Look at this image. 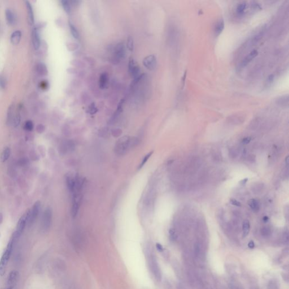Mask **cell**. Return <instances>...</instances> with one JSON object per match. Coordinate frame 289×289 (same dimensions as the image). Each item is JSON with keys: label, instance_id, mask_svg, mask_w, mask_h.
<instances>
[{"label": "cell", "instance_id": "1", "mask_svg": "<svg viewBox=\"0 0 289 289\" xmlns=\"http://www.w3.org/2000/svg\"><path fill=\"white\" fill-rule=\"evenodd\" d=\"M138 140L136 137H123L119 140L116 144L115 152L118 155H124L130 149L138 144Z\"/></svg>", "mask_w": 289, "mask_h": 289}, {"label": "cell", "instance_id": "2", "mask_svg": "<svg viewBox=\"0 0 289 289\" xmlns=\"http://www.w3.org/2000/svg\"><path fill=\"white\" fill-rule=\"evenodd\" d=\"M15 243V241L12 238H11L7 245L6 250L3 253L1 256V258L0 259V276L1 277L3 276L6 272L7 266L13 250Z\"/></svg>", "mask_w": 289, "mask_h": 289}, {"label": "cell", "instance_id": "3", "mask_svg": "<svg viewBox=\"0 0 289 289\" xmlns=\"http://www.w3.org/2000/svg\"><path fill=\"white\" fill-rule=\"evenodd\" d=\"M30 214H31V210L28 209L19 219L16 225V230L14 232L12 236L16 239H18V238L22 235L27 224L28 223L29 219L30 217Z\"/></svg>", "mask_w": 289, "mask_h": 289}, {"label": "cell", "instance_id": "4", "mask_svg": "<svg viewBox=\"0 0 289 289\" xmlns=\"http://www.w3.org/2000/svg\"><path fill=\"white\" fill-rule=\"evenodd\" d=\"M52 220V210L51 208L47 207L43 213L41 222V228L46 232L49 229Z\"/></svg>", "mask_w": 289, "mask_h": 289}, {"label": "cell", "instance_id": "5", "mask_svg": "<svg viewBox=\"0 0 289 289\" xmlns=\"http://www.w3.org/2000/svg\"><path fill=\"white\" fill-rule=\"evenodd\" d=\"M40 207H41V203L39 200L36 201L34 203V204H33V206L31 210L30 217L29 219L28 224L31 225L35 222V220L36 219V218L39 213Z\"/></svg>", "mask_w": 289, "mask_h": 289}, {"label": "cell", "instance_id": "6", "mask_svg": "<svg viewBox=\"0 0 289 289\" xmlns=\"http://www.w3.org/2000/svg\"><path fill=\"white\" fill-rule=\"evenodd\" d=\"M149 263L150 264V268L152 270V272H153L154 275L158 280H160L161 278L160 272V269H159L158 263H157L155 257L154 256L151 255L150 258V260H149Z\"/></svg>", "mask_w": 289, "mask_h": 289}, {"label": "cell", "instance_id": "7", "mask_svg": "<svg viewBox=\"0 0 289 289\" xmlns=\"http://www.w3.org/2000/svg\"><path fill=\"white\" fill-rule=\"evenodd\" d=\"M258 52L257 50H252L250 52L242 61V62L240 63V64L239 65V67L238 68V69L239 70H241L242 69H243L245 67H246V66H247L250 62L253 60V59H254L257 55H258Z\"/></svg>", "mask_w": 289, "mask_h": 289}, {"label": "cell", "instance_id": "8", "mask_svg": "<svg viewBox=\"0 0 289 289\" xmlns=\"http://www.w3.org/2000/svg\"><path fill=\"white\" fill-rule=\"evenodd\" d=\"M157 59L154 55H150L145 57L143 61L144 67L150 71L155 70L157 66Z\"/></svg>", "mask_w": 289, "mask_h": 289}, {"label": "cell", "instance_id": "9", "mask_svg": "<svg viewBox=\"0 0 289 289\" xmlns=\"http://www.w3.org/2000/svg\"><path fill=\"white\" fill-rule=\"evenodd\" d=\"M128 71L132 77L137 79L140 76V69L134 59H130L128 65Z\"/></svg>", "mask_w": 289, "mask_h": 289}, {"label": "cell", "instance_id": "10", "mask_svg": "<svg viewBox=\"0 0 289 289\" xmlns=\"http://www.w3.org/2000/svg\"><path fill=\"white\" fill-rule=\"evenodd\" d=\"M32 40L33 48L35 50L39 49L41 45V40L40 37L38 30L36 28H34L32 32Z\"/></svg>", "mask_w": 289, "mask_h": 289}, {"label": "cell", "instance_id": "11", "mask_svg": "<svg viewBox=\"0 0 289 289\" xmlns=\"http://www.w3.org/2000/svg\"><path fill=\"white\" fill-rule=\"evenodd\" d=\"M115 54L116 57L118 59H122L125 57V50L123 43H119L117 45L115 49Z\"/></svg>", "mask_w": 289, "mask_h": 289}, {"label": "cell", "instance_id": "12", "mask_svg": "<svg viewBox=\"0 0 289 289\" xmlns=\"http://www.w3.org/2000/svg\"><path fill=\"white\" fill-rule=\"evenodd\" d=\"M19 275V273L16 271H12L10 274L9 275L8 278H7V286H14V285L15 284L17 278Z\"/></svg>", "mask_w": 289, "mask_h": 289}, {"label": "cell", "instance_id": "13", "mask_svg": "<svg viewBox=\"0 0 289 289\" xmlns=\"http://www.w3.org/2000/svg\"><path fill=\"white\" fill-rule=\"evenodd\" d=\"M22 37V32L19 30L14 31L10 37V41L14 45H18Z\"/></svg>", "mask_w": 289, "mask_h": 289}, {"label": "cell", "instance_id": "14", "mask_svg": "<svg viewBox=\"0 0 289 289\" xmlns=\"http://www.w3.org/2000/svg\"><path fill=\"white\" fill-rule=\"evenodd\" d=\"M26 6L28 13V21L30 24H33L34 23L35 19H34V14L32 6L29 1H26Z\"/></svg>", "mask_w": 289, "mask_h": 289}, {"label": "cell", "instance_id": "15", "mask_svg": "<svg viewBox=\"0 0 289 289\" xmlns=\"http://www.w3.org/2000/svg\"><path fill=\"white\" fill-rule=\"evenodd\" d=\"M5 16L8 24L11 26L14 25L15 23V16L13 12L10 9H7L5 11Z\"/></svg>", "mask_w": 289, "mask_h": 289}, {"label": "cell", "instance_id": "16", "mask_svg": "<svg viewBox=\"0 0 289 289\" xmlns=\"http://www.w3.org/2000/svg\"><path fill=\"white\" fill-rule=\"evenodd\" d=\"M225 24L223 19H220L216 24L215 27V34L216 36L220 35L224 29Z\"/></svg>", "mask_w": 289, "mask_h": 289}, {"label": "cell", "instance_id": "17", "mask_svg": "<svg viewBox=\"0 0 289 289\" xmlns=\"http://www.w3.org/2000/svg\"><path fill=\"white\" fill-rule=\"evenodd\" d=\"M108 81V76L106 73H102L100 78L99 85L101 89H105Z\"/></svg>", "mask_w": 289, "mask_h": 289}, {"label": "cell", "instance_id": "18", "mask_svg": "<svg viewBox=\"0 0 289 289\" xmlns=\"http://www.w3.org/2000/svg\"><path fill=\"white\" fill-rule=\"evenodd\" d=\"M66 182L67 187L69 189V190L73 193L74 192V189H75V177L72 178L71 176H68L66 178Z\"/></svg>", "mask_w": 289, "mask_h": 289}, {"label": "cell", "instance_id": "19", "mask_svg": "<svg viewBox=\"0 0 289 289\" xmlns=\"http://www.w3.org/2000/svg\"><path fill=\"white\" fill-rule=\"evenodd\" d=\"M10 153H11L10 149L9 147H6L3 150V151L2 152L1 154V156H0V160H1V162H6L10 157Z\"/></svg>", "mask_w": 289, "mask_h": 289}, {"label": "cell", "instance_id": "20", "mask_svg": "<svg viewBox=\"0 0 289 289\" xmlns=\"http://www.w3.org/2000/svg\"><path fill=\"white\" fill-rule=\"evenodd\" d=\"M251 210L254 212H258L260 209V204L259 202L255 199H251L248 203Z\"/></svg>", "mask_w": 289, "mask_h": 289}, {"label": "cell", "instance_id": "21", "mask_svg": "<svg viewBox=\"0 0 289 289\" xmlns=\"http://www.w3.org/2000/svg\"><path fill=\"white\" fill-rule=\"evenodd\" d=\"M14 118V107L13 106H11L7 111V123L8 124H12Z\"/></svg>", "mask_w": 289, "mask_h": 289}, {"label": "cell", "instance_id": "22", "mask_svg": "<svg viewBox=\"0 0 289 289\" xmlns=\"http://www.w3.org/2000/svg\"><path fill=\"white\" fill-rule=\"evenodd\" d=\"M250 223L248 220H245L242 225V230H243V237L247 236L250 232Z\"/></svg>", "mask_w": 289, "mask_h": 289}, {"label": "cell", "instance_id": "23", "mask_svg": "<svg viewBox=\"0 0 289 289\" xmlns=\"http://www.w3.org/2000/svg\"><path fill=\"white\" fill-rule=\"evenodd\" d=\"M246 2H242L239 3L236 8L237 14L239 15H241L244 13V12L246 8Z\"/></svg>", "mask_w": 289, "mask_h": 289}, {"label": "cell", "instance_id": "24", "mask_svg": "<svg viewBox=\"0 0 289 289\" xmlns=\"http://www.w3.org/2000/svg\"><path fill=\"white\" fill-rule=\"evenodd\" d=\"M69 27H70V31H71V35H72V36L76 39H79V32H78V31L77 30L76 28L70 22H69Z\"/></svg>", "mask_w": 289, "mask_h": 289}, {"label": "cell", "instance_id": "25", "mask_svg": "<svg viewBox=\"0 0 289 289\" xmlns=\"http://www.w3.org/2000/svg\"><path fill=\"white\" fill-rule=\"evenodd\" d=\"M37 72L41 75H46L48 74V70L46 66L42 63H40L37 66Z\"/></svg>", "mask_w": 289, "mask_h": 289}, {"label": "cell", "instance_id": "26", "mask_svg": "<svg viewBox=\"0 0 289 289\" xmlns=\"http://www.w3.org/2000/svg\"><path fill=\"white\" fill-rule=\"evenodd\" d=\"M62 6L64 9V10L66 12V13L69 14L71 13V4L70 2L66 0H62L61 1Z\"/></svg>", "mask_w": 289, "mask_h": 289}, {"label": "cell", "instance_id": "27", "mask_svg": "<svg viewBox=\"0 0 289 289\" xmlns=\"http://www.w3.org/2000/svg\"><path fill=\"white\" fill-rule=\"evenodd\" d=\"M24 129L27 131H32L33 129V123L31 120H28L25 124Z\"/></svg>", "mask_w": 289, "mask_h": 289}, {"label": "cell", "instance_id": "28", "mask_svg": "<svg viewBox=\"0 0 289 289\" xmlns=\"http://www.w3.org/2000/svg\"><path fill=\"white\" fill-rule=\"evenodd\" d=\"M153 151H151V152L149 153L147 155H146L144 157V159L142 160V161L141 163L140 164V166H139V167H138V169H141V168H142V167L144 166V164L146 163V162H147L148 159H149V158L151 156V155H152V154H153Z\"/></svg>", "mask_w": 289, "mask_h": 289}, {"label": "cell", "instance_id": "29", "mask_svg": "<svg viewBox=\"0 0 289 289\" xmlns=\"http://www.w3.org/2000/svg\"><path fill=\"white\" fill-rule=\"evenodd\" d=\"M127 48L130 50L132 51L133 49V40L132 36H129L127 39Z\"/></svg>", "mask_w": 289, "mask_h": 289}, {"label": "cell", "instance_id": "30", "mask_svg": "<svg viewBox=\"0 0 289 289\" xmlns=\"http://www.w3.org/2000/svg\"><path fill=\"white\" fill-rule=\"evenodd\" d=\"M261 233H262V234L264 236H267L270 234V230L269 228H268L267 227H264V228H262V229L261 230Z\"/></svg>", "mask_w": 289, "mask_h": 289}, {"label": "cell", "instance_id": "31", "mask_svg": "<svg viewBox=\"0 0 289 289\" xmlns=\"http://www.w3.org/2000/svg\"><path fill=\"white\" fill-rule=\"evenodd\" d=\"M71 64L73 65V66H75V67H81L83 66V64L80 61H78V60H73L72 62H71Z\"/></svg>", "mask_w": 289, "mask_h": 289}, {"label": "cell", "instance_id": "32", "mask_svg": "<svg viewBox=\"0 0 289 289\" xmlns=\"http://www.w3.org/2000/svg\"><path fill=\"white\" fill-rule=\"evenodd\" d=\"M230 203L232 205L236 206H237V207H241L242 206L241 203L239 202H238V200H237L234 199H231L230 200Z\"/></svg>", "mask_w": 289, "mask_h": 289}, {"label": "cell", "instance_id": "33", "mask_svg": "<svg viewBox=\"0 0 289 289\" xmlns=\"http://www.w3.org/2000/svg\"><path fill=\"white\" fill-rule=\"evenodd\" d=\"M45 128L44 125H43L42 124H39L36 127V131L39 133H42V132H44L45 131Z\"/></svg>", "mask_w": 289, "mask_h": 289}, {"label": "cell", "instance_id": "34", "mask_svg": "<svg viewBox=\"0 0 289 289\" xmlns=\"http://www.w3.org/2000/svg\"><path fill=\"white\" fill-rule=\"evenodd\" d=\"M70 48H69V49L71 50H74L78 49L79 47L78 45L76 43H74V42H71V43H70Z\"/></svg>", "mask_w": 289, "mask_h": 289}, {"label": "cell", "instance_id": "35", "mask_svg": "<svg viewBox=\"0 0 289 289\" xmlns=\"http://www.w3.org/2000/svg\"><path fill=\"white\" fill-rule=\"evenodd\" d=\"M194 251V254L196 255V256H198V255L199 254V252H200V246H199V245L198 243H196L195 245Z\"/></svg>", "mask_w": 289, "mask_h": 289}, {"label": "cell", "instance_id": "36", "mask_svg": "<svg viewBox=\"0 0 289 289\" xmlns=\"http://www.w3.org/2000/svg\"><path fill=\"white\" fill-rule=\"evenodd\" d=\"M121 133V131L119 129H115L112 131V134L114 137H119Z\"/></svg>", "mask_w": 289, "mask_h": 289}, {"label": "cell", "instance_id": "37", "mask_svg": "<svg viewBox=\"0 0 289 289\" xmlns=\"http://www.w3.org/2000/svg\"><path fill=\"white\" fill-rule=\"evenodd\" d=\"M5 87H6V81L5 79L2 76H0V87H1L2 88H5Z\"/></svg>", "mask_w": 289, "mask_h": 289}, {"label": "cell", "instance_id": "38", "mask_svg": "<svg viewBox=\"0 0 289 289\" xmlns=\"http://www.w3.org/2000/svg\"><path fill=\"white\" fill-rule=\"evenodd\" d=\"M251 140V138L250 137H246V138L243 139L242 142L244 144H248L249 143H250Z\"/></svg>", "mask_w": 289, "mask_h": 289}, {"label": "cell", "instance_id": "39", "mask_svg": "<svg viewBox=\"0 0 289 289\" xmlns=\"http://www.w3.org/2000/svg\"><path fill=\"white\" fill-rule=\"evenodd\" d=\"M27 159H22L20 160H19V163L20 166H23V165H25L27 163Z\"/></svg>", "mask_w": 289, "mask_h": 289}, {"label": "cell", "instance_id": "40", "mask_svg": "<svg viewBox=\"0 0 289 289\" xmlns=\"http://www.w3.org/2000/svg\"><path fill=\"white\" fill-rule=\"evenodd\" d=\"M156 246H157V250H158L159 252H162V251H163V250H164V249H163V246H162L160 243H157V245H156Z\"/></svg>", "mask_w": 289, "mask_h": 289}, {"label": "cell", "instance_id": "41", "mask_svg": "<svg viewBox=\"0 0 289 289\" xmlns=\"http://www.w3.org/2000/svg\"><path fill=\"white\" fill-rule=\"evenodd\" d=\"M248 246L250 249H254V246H255V244H254V242L252 241H251L248 244Z\"/></svg>", "mask_w": 289, "mask_h": 289}, {"label": "cell", "instance_id": "42", "mask_svg": "<svg viewBox=\"0 0 289 289\" xmlns=\"http://www.w3.org/2000/svg\"><path fill=\"white\" fill-rule=\"evenodd\" d=\"M247 181H248V179H247V178L244 179H243L242 180H241V181H240V184H241V185H245V184H246V183L247 182Z\"/></svg>", "mask_w": 289, "mask_h": 289}, {"label": "cell", "instance_id": "43", "mask_svg": "<svg viewBox=\"0 0 289 289\" xmlns=\"http://www.w3.org/2000/svg\"><path fill=\"white\" fill-rule=\"evenodd\" d=\"M186 72H185L184 73V76H183V86L184 87V85H185V79H186Z\"/></svg>", "mask_w": 289, "mask_h": 289}, {"label": "cell", "instance_id": "44", "mask_svg": "<svg viewBox=\"0 0 289 289\" xmlns=\"http://www.w3.org/2000/svg\"><path fill=\"white\" fill-rule=\"evenodd\" d=\"M263 220L264 222L267 223V222H268V220H269V218H268V216H264V217L263 218Z\"/></svg>", "mask_w": 289, "mask_h": 289}, {"label": "cell", "instance_id": "45", "mask_svg": "<svg viewBox=\"0 0 289 289\" xmlns=\"http://www.w3.org/2000/svg\"><path fill=\"white\" fill-rule=\"evenodd\" d=\"M2 220H3V216H2V214L0 212V224L2 223Z\"/></svg>", "mask_w": 289, "mask_h": 289}, {"label": "cell", "instance_id": "46", "mask_svg": "<svg viewBox=\"0 0 289 289\" xmlns=\"http://www.w3.org/2000/svg\"><path fill=\"white\" fill-rule=\"evenodd\" d=\"M14 286H7L4 289H13Z\"/></svg>", "mask_w": 289, "mask_h": 289}, {"label": "cell", "instance_id": "47", "mask_svg": "<svg viewBox=\"0 0 289 289\" xmlns=\"http://www.w3.org/2000/svg\"><path fill=\"white\" fill-rule=\"evenodd\" d=\"M288 159H289V157H287L286 158V163L287 166L288 165Z\"/></svg>", "mask_w": 289, "mask_h": 289}]
</instances>
